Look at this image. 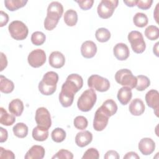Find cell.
Listing matches in <instances>:
<instances>
[{
    "mask_svg": "<svg viewBox=\"0 0 159 159\" xmlns=\"http://www.w3.org/2000/svg\"><path fill=\"white\" fill-rule=\"evenodd\" d=\"M83 85L82 77L76 73L68 76L65 82L62 84L61 92L59 94V101L64 107L71 106L75 94L81 89Z\"/></svg>",
    "mask_w": 159,
    "mask_h": 159,
    "instance_id": "1",
    "label": "cell"
},
{
    "mask_svg": "<svg viewBox=\"0 0 159 159\" xmlns=\"http://www.w3.org/2000/svg\"><path fill=\"white\" fill-rule=\"evenodd\" d=\"M63 7L61 3L57 1L52 2L47 7V16L44 20V27L47 30L55 29L61 17Z\"/></svg>",
    "mask_w": 159,
    "mask_h": 159,
    "instance_id": "2",
    "label": "cell"
},
{
    "mask_svg": "<svg viewBox=\"0 0 159 159\" xmlns=\"http://www.w3.org/2000/svg\"><path fill=\"white\" fill-rule=\"evenodd\" d=\"M58 81V75L55 71H48L43 76L39 84V90L43 95L50 96L53 94L57 89Z\"/></svg>",
    "mask_w": 159,
    "mask_h": 159,
    "instance_id": "3",
    "label": "cell"
},
{
    "mask_svg": "<svg viewBox=\"0 0 159 159\" xmlns=\"http://www.w3.org/2000/svg\"><path fill=\"white\" fill-rule=\"evenodd\" d=\"M96 99L97 96L94 89L93 88L86 89L78 99V108L83 112H88L93 107Z\"/></svg>",
    "mask_w": 159,
    "mask_h": 159,
    "instance_id": "4",
    "label": "cell"
},
{
    "mask_svg": "<svg viewBox=\"0 0 159 159\" xmlns=\"http://www.w3.org/2000/svg\"><path fill=\"white\" fill-rule=\"evenodd\" d=\"M11 36L16 40H22L27 38L29 33L28 27L22 21L14 20L8 27Z\"/></svg>",
    "mask_w": 159,
    "mask_h": 159,
    "instance_id": "5",
    "label": "cell"
},
{
    "mask_svg": "<svg viewBox=\"0 0 159 159\" xmlns=\"http://www.w3.org/2000/svg\"><path fill=\"white\" fill-rule=\"evenodd\" d=\"M115 80L117 83L133 89L137 84V78L134 76L130 70L128 69H120L116 73Z\"/></svg>",
    "mask_w": 159,
    "mask_h": 159,
    "instance_id": "6",
    "label": "cell"
},
{
    "mask_svg": "<svg viewBox=\"0 0 159 159\" xmlns=\"http://www.w3.org/2000/svg\"><path fill=\"white\" fill-rule=\"evenodd\" d=\"M128 40L130 43L132 50L136 53H143L146 48V44L141 32L133 30L128 34Z\"/></svg>",
    "mask_w": 159,
    "mask_h": 159,
    "instance_id": "7",
    "label": "cell"
},
{
    "mask_svg": "<svg viewBox=\"0 0 159 159\" xmlns=\"http://www.w3.org/2000/svg\"><path fill=\"white\" fill-rule=\"evenodd\" d=\"M119 1L117 0H102L97 8V12L99 16L104 19L111 17L115 9L118 6Z\"/></svg>",
    "mask_w": 159,
    "mask_h": 159,
    "instance_id": "8",
    "label": "cell"
},
{
    "mask_svg": "<svg viewBox=\"0 0 159 159\" xmlns=\"http://www.w3.org/2000/svg\"><path fill=\"white\" fill-rule=\"evenodd\" d=\"M88 86L99 92H105L109 89L110 83L106 78L98 75H93L88 80Z\"/></svg>",
    "mask_w": 159,
    "mask_h": 159,
    "instance_id": "9",
    "label": "cell"
},
{
    "mask_svg": "<svg viewBox=\"0 0 159 159\" xmlns=\"http://www.w3.org/2000/svg\"><path fill=\"white\" fill-rule=\"evenodd\" d=\"M35 122L37 125L49 129L52 125L51 116L48 109L44 107H39L35 112Z\"/></svg>",
    "mask_w": 159,
    "mask_h": 159,
    "instance_id": "10",
    "label": "cell"
},
{
    "mask_svg": "<svg viewBox=\"0 0 159 159\" xmlns=\"http://www.w3.org/2000/svg\"><path fill=\"white\" fill-rule=\"evenodd\" d=\"M46 54L42 49H35L32 51L28 55L27 61L30 66L33 68L42 66L46 61Z\"/></svg>",
    "mask_w": 159,
    "mask_h": 159,
    "instance_id": "11",
    "label": "cell"
},
{
    "mask_svg": "<svg viewBox=\"0 0 159 159\" xmlns=\"http://www.w3.org/2000/svg\"><path fill=\"white\" fill-rule=\"evenodd\" d=\"M109 116L106 114L101 107L95 112L93 120V128L96 131H102L107 126L109 121Z\"/></svg>",
    "mask_w": 159,
    "mask_h": 159,
    "instance_id": "12",
    "label": "cell"
},
{
    "mask_svg": "<svg viewBox=\"0 0 159 159\" xmlns=\"http://www.w3.org/2000/svg\"><path fill=\"white\" fill-rule=\"evenodd\" d=\"M145 101L147 106L154 109L157 117H158L159 93L155 89H151L145 94Z\"/></svg>",
    "mask_w": 159,
    "mask_h": 159,
    "instance_id": "13",
    "label": "cell"
},
{
    "mask_svg": "<svg viewBox=\"0 0 159 159\" xmlns=\"http://www.w3.org/2000/svg\"><path fill=\"white\" fill-rule=\"evenodd\" d=\"M138 147L143 155H149L154 152L155 149V143L151 138L145 137L140 140Z\"/></svg>",
    "mask_w": 159,
    "mask_h": 159,
    "instance_id": "14",
    "label": "cell"
},
{
    "mask_svg": "<svg viewBox=\"0 0 159 159\" xmlns=\"http://www.w3.org/2000/svg\"><path fill=\"white\" fill-rule=\"evenodd\" d=\"M97 52V46L96 43L91 40L84 42L81 47V53L83 57L91 58L94 57Z\"/></svg>",
    "mask_w": 159,
    "mask_h": 159,
    "instance_id": "15",
    "label": "cell"
},
{
    "mask_svg": "<svg viewBox=\"0 0 159 159\" xmlns=\"http://www.w3.org/2000/svg\"><path fill=\"white\" fill-rule=\"evenodd\" d=\"M113 53L115 57L120 61L127 60L130 55L129 47L124 43H117L114 47Z\"/></svg>",
    "mask_w": 159,
    "mask_h": 159,
    "instance_id": "16",
    "label": "cell"
},
{
    "mask_svg": "<svg viewBox=\"0 0 159 159\" xmlns=\"http://www.w3.org/2000/svg\"><path fill=\"white\" fill-rule=\"evenodd\" d=\"M48 62L52 67L55 68H60L65 65V58L61 52L55 51L52 52L50 55Z\"/></svg>",
    "mask_w": 159,
    "mask_h": 159,
    "instance_id": "17",
    "label": "cell"
},
{
    "mask_svg": "<svg viewBox=\"0 0 159 159\" xmlns=\"http://www.w3.org/2000/svg\"><path fill=\"white\" fill-rule=\"evenodd\" d=\"M93 140V134L88 130L78 132L75 137V143L80 147H84L89 144Z\"/></svg>",
    "mask_w": 159,
    "mask_h": 159,
    "instance_id": "18",
    "label": "cell"
},
{
    "mask_svg": "<svg viewBox=\"0 0 159 159\" xmlns=\"http://www.w3.org/2000/svg\"><path fill=\"white\" fill-rule=\"evenodd\" d=\"M45 148L41 145H33L26 153L25 159H42L45 156Z\"/></svg>",
    "mask_w": 159,
    "mask_h": 159,
    "instance_id": "19",
    "label": "cell"
},
{
    "mask_svg": "<svg viewBox=\"0 0 159 159\" xmlns=\"http://www.w3.org/2000/svg\"><path fill=\"white\" fill-rule=\"evenodd\" d=\"M145 105L142 99L139 98H135L129 104V109L131 114L135 116L142 115L145 111Z\"/></svg>",
    "mask_w": 159,
    "mask_h": 159,
    "instance_id": "20",
    "label": "cell"
},
{
    "mask_svg": "<svg viewBox=\"0 0 159 159\" xmlns=\"http://www.w3.org/2000/svg\"><path fill=\"white\" fill-rule=\"evenodd\" d=\"M117 97L121 104H127L132 97L131 89L127 86H124L120 88L117 92Z\"/></svg>",
    "mask_w": 159,
    "mask_h": 159,
    "instance_id": "21",
    "label": "cell"
},
{
    "mask_svg": "<svg viewBox=\"0 0 159 159\" xmlns=\"http://www.w3.org/2000/svg\"><path fill=\"white\" fill-rule=\"evenodd\" d=\"M24 108L23 102L19 99H15L11 101L9 104L8 107L9 112L17 117L21 116L24 111Z\"/></svg>",
    "mask_w": 159,
    "mask_h": 159,
    "instance_id": "22",
    "label": "cell"
},
{
    "mask_svg": "<svg viewBox=\"0 0 159 159\" xmlns=\"http://www.w3.org/2000/svg\"><path fill=\"white\" fill-rule=\"evenodd\" d=\"M32 135L33 139L37 141H45L48 137V129L37 125L33 129Z\"/></svg>",
    "mask_w": 159,
    "mask_h": 159,
    "instance_id": "23",
    "label": "cell"
},
{
    "mask_svg": "<svg viewBox=\"0 0 159 159\" xmlns=\"http://www.w3.org/2000/svg\"><path fill=\"white\" fill-rule=\"evenodd\" d=\"M100 107L106 114L109 116V117L114 115L117 111V106L116 102L111 99L105 101Z\"/></svg>",
    "mask_w": 159,
    "mask_h": 159,
    "instance_id": "24",
    "label": "cell"
},
{
    "mask_svg": "<svg viewBox=\"0 0 159 159\" xmlns=\"http://www.w3.org/2000/svg\"><path fill=\"white\" fill-rule=\"evenodd\" d=\"M14 89V83L4 76H0V91L5 94H9L13 91Z\"/></svg>",
    "mask_w": 159,
    "mask_h": 159,
    "instance_id": "25",
    "label": "cell"
},
{
    "mask_svg": "<svg viewBox=\"0 0 159 159\" xmlns=\"http://www.w3.org/2000/svg\"><path fill=\"white\" fill-rule=\"evenodd\" d=\"M15 121L16 118L14 115L7 113L6 109L2 107L0 108V123L2 125L10 126L12 125Z\"/></svg>",
    "mask_w": 159,
    "mask_h": 159,
    "instance_id": "26",
    "label": "cell"
},
{
    "mask_svg": "<svg viewBox=\"0 0 159 159\" xmlns=\"http://www.w3.org/2000/svg\"><path fill=\"white\" fill-rule=\"evenodd\" d=\"M63 19L65 23L68 26H75L78 22L77 12L73 9H68L65 12Z\"/></svg>",
    "mask_w": 159,
    "mask_h": 159,
    "instance_id": "27",
    "label": "cell"
},
{
    "mask_svg": "<svg viewBox=\"0 0 159 159\" xmlns=\"http://www.w3.org/2000/svg\"><path fill=\"white\" fill-rule=\"evenodd\" d=\"M27 3V1L25 0H5V7L10 11H16L23 7Z\"/></svg>",
    "mask_w": 159,
    "mask_h": 159,
    "instance_id": "28",
    "label": "cell"
},
{
    "mask_svg": "<svg viewBox=\"0 0 159 159\" xmlns=\"http://www.w3.org/2000/svg\"><path fill=\"white\" fill-rule=\"evenodd\" d=\"M14 134L18 138H25L28 134V127L22 122L17 123L12 128Z\"/></svg>",
    "mask_w": 159,
    "mask_h": 159,
    "instance_id": "29",
    "label": "cell"
},
{
    "mask_svg": "<svg viewBox=\"0 0 159 159\" xmlns=\"http://www.w3.org/2000/svg\"><path fill=\"white\" fill-rule=\"evenodd\" d=\"M133 22L135 26L142 28L148 24V19L146 14L142 12H137L133 17Z\"/></svg>",
    "mask_w": 159,
    "mask_h": 159,
    "instance_id": "30",
    "label": "cell"
},
{
    "mask_svg": "<svg viewBox=\"0 0 159 159\" xmlns=\"http://www.w3.org/2000/svg\"><path fill=\"white\" fill-rule=\"evenodd\" d=\"M95 37L96 40L99 42H107L111 38V32L106 28L101 27L98 29L95 33Z\"/></svg>",
    "mask_w": 159,
    "mask_h": 159,
    "instance_id": "31",
    "label": "cell"
},
{
    "mask_svg": "<svg viewBox=\"0 0 159 159\" xmlns=\"http://www.w3.org/2000/svg\"><path fill=\"white\" fill-rule=\"evenodd\" d=\"M136 78L137 81L135 88L137 91H143L150 86V81L147 76L144 75H138Z\"/></svg>",
    "mask_w": 159,
    "mask_h": 159,
    "instance_id": "32",
    "label": "cell"
},
{
    "mask_svg": "<svg viewBox=\"0 0 159 159\" xmlns=\"http://www.w3.org/2000/svg\"><path fill=\"white\" fill-rule=\"evenodd\" d=\"M51 137L55 142H62L66 138V132L61 128L57 127L52 130L51 133Z\"/></svg>",
    "mask_w": 159,
    "mask_h": 159,
    "instance_id": "33",
    "label": "cell"
},
{
    "mask_svg": "<svg viewBox=\"0 0 159 159\" xmlns=\"http://www.w3.org/2000/svg\"><path fill=\"white\" fill-rule=\"evenodd\" d=\"M145 35L150 40H155L159 37V29L156 25H149L145 30Z\"/></svg>",
    "mask_w": 159,
    "mask_h": 159,
    "instance_id": "34",
    "label": "cell"
},
{
    "mask_svg": "<svg viewBox=\"0 0 159 159\" xmlns=\"http://www.w3.org/2000/svg\"><path fill=\"white\" fill-rule=\"evenodd\" d=\"M45 35L40 31L34 32L31 35V42L35 45H42L45 42Z\"/></svg>",
    "mask_w": 159,
    "mask_h": 159,
    "instance_id": "35",
    "label": "cell"
},
{
    "mask_svg": "<svg viewBox=\"0 0 159 159\" xmlns=\"http://www.w3.org/2000/svg\"><path fill=\"white\" fill-rule=\"evenodd\" d=\"M73 124L77 129L84 130L87 127L88 122L86 117L82 116H79L75 118L73 120Z\"/></svg>",
    "mask_w": 159,
    "mask_h": 159,
    "instance_id": "36",
    "label": "cell"
},
{
    "mask_svg": "<svg viewBox=\"0 0 159 159\" xmlns=\"http://www.w3.org/2000/svg\"><path fill=\"white\" fill-rule=\"evenodd\" d=\"M58 158V159H72L73 158V154L65 149L60 150L54 156L52 157V159Z\"/></svg>",
    "mask_w": 159,
    "mask_h": 159,
    "instance_id": "37",
    "label": "cell"
},
{
    "mask_svg": "<svg viewBox=\"0 0 159 159\" xmlns=\"http://www.w3.org/2000/svg\"><path fill=\"white\" fill-rule=\"evenodd\" d=\"M99 158V153L98 150L94 148H88L82 157L83 159H98Z\"/></svg>",
    "mask_w": 159,
    "mask_h": 159,
    "instance_id": "38",
    "label": "cell"
},
{
    "mask_svg": "<svg viewBox=\"0 0 159 159\" xmlns=\"http://www.w3.org/2000/svg\"><path fill=\"white\" fill-rule=\"evenodd\" d=\"M78 4L79 7L84 11L88 10L93 7L94 1L93 0H80L75 1Z\"/></svg>",
    "mask_w": 159,
    "mask_h": 159,
    "instance_id": "39",
    "label": "cell"
},
{
    "mask_svg": "<svg viewBox=\"0 0 159 159\" xmlns=\"http://www.w3.org/2000/svg\"><path fill=\"white\" fill-rule=\"evenodd\" d=\"M152 3H153L152 0H144V1L139 0L137 2L136 6L140 9L147 10L151 7Z\"/></svg>",
    "mask_w": 159,
    "mask_h": 159,
    "instance_id": "40",
    "label": "cell"
},
{
    "mask_svg": "<svg viewBox=\"0 0 159 159\" xmlns=\"http://www.w3.org/2000/svg\"><path fill=\"white\" fill-rule=\"evenodd\" d=\"M0 158H1L14 159L15 155L12 151L6 150L2 147H0Z\"/></svg>",
    "mask_w": 159,
    "mask_h": 159,
    "instance_id": "41",
    "label": "cell"
},
{
    "mask_svg": "<svg viewBox=\"0 0 159 159\" xmlns=\"http://www.w3.org/2000/svg\"><path fill=\"white\" fill-rule=\"evenodd\" d=\"M9 21V16L7 13L2 11H0V27L6 25Z\"/></svg>",
    "mask_w": 159,
    "mask_h": 159,
    "instance_id": "42",
    "label": "cell"
},
{
    "mask_svg": "<svg viewBox=\"0 0 159 159\" xmlns=\"http://www.w3.org/2000/svg\"><path fill=\"white\" fill-rule=\"evenodd\" d=\"M119 158L120 157L119 153L115 150H109L104 155L105 159H119Z\"/></svg>",
    "mask_w": 159,
    "mask_h": 159,
    "instance_id": "43",
    "label": "cell"
},
{
    "mask_svg": "<svg viewBox=\"0 0 159 159\" xmlns=\"http://www.w3.org/2000/svg\"><path fill=\"white\" fill-rule=\"evenodd\" d=\"M0 55H1V70H0V71H2L5 68H6L7 65V60L6 56L2 52H1Z\"/></svg>",
    "mask_w": 159,
    "mask_h": 159,
    "instance_id": "44",
    "label": "cell"
},
{
    "mask_svg": "<svg viewBox=\"0 0 159 159\" xmlns=\"http://www.w3.org/2000/svg\"><path fill=\"white\" fill-rule=\"evenodd\" d=\"M0 131H1L0 142L2 143L7 140V137H8V134H7V131L2 127H0Z\"/></svg>",
    "mask_w": 159,
    "mask_h": 159,
    "instance_id": "45",
    "label": "cell"
},
{
    "mask_svg": "<svg viewBox=\"0 0 159 159\" xmlns=\"http://www.w3.org/2000/svg\"><path fill=\"white\" fill-rule=\"evenodd\" d=\"M130 158H134V159H139L140 158V157L137 155V153L134 152H130L127 153L125 156L124 157V159H130Z\"/></svg>",
    "mask_w": 159,
    "mask_h": 159,
    "instance_id": "46",
    "label": "cell"
},
{
    "mask_svg": "<svg viewBox=\"0 0 159 159\" xmlns=\"http://www.w3.org/2000/svg\"><path fill=\"white\" fill-rule=\"evenodd\" d=\"M124 4H125V5L128 7H134L135 6H136L137 4V0H132V1H123Z\"/></svg>",
    "mask_w": 159,
    "mask_h": 159,
    "instance_id": "47",
    "label": "cell"
},
{
    "mask_svg": "<svg viewBox=\"0 0 159 159\" xmlns=\"http://www.w3.org/2000/svg\"><path fill=\"white\" fill-rule=\"evenodd\" d=\"M158 42H157L155 45L153 46V53H155V55L157 56V57H158Z\"/></svg>",
    "mask_w": 159,
    "mask_h": 159,
    "instance_id": "48",
    "label": "cell"
}]
</instances>
